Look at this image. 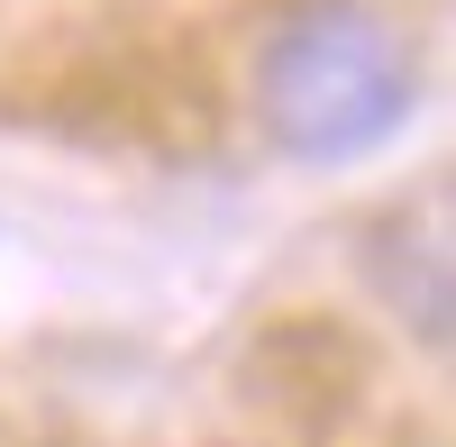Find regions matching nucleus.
Masks as SVG:
<instances>
[{
	"label": "nucleus",
	"mask_w": 456,
	"mask_h": 447,
	"mask_svg": "<svg viewBox=\"0 0 456 447\" xmlns=\"http://www.w3.org/2000/svg\"><path fill=\"white\" fill-rule=\"evenodd\" d=\"M420 119V46L365 0H301L256 55V128L283 165H356Z\"/></svg>",
	"instance_id": "obj_1"
}]
</instances>
